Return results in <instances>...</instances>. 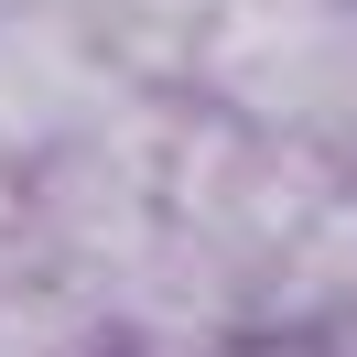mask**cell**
I'll list each match as a JSON object with an SVG mask.
<instances>
[{
  "label": "cell",
  "mask_w": 357,
  "mask_h": 357,
  "mask_svg": "<svg viewBox=\"0 0 357 357\" xmlns=\"http://www.w3.org/2000/svg\"><path fill=\"white\" fill-rule=\"evenodd\" d=\"M162 141H174V87H141L130 109L76 130L66 152L22 162L11 271H44V282L98 303L130 260H152V238H162Z\"/></svg>",
  "instance_id": "1"
},
{
  "label": "cell",
  "mask_w": 357,
  "mask_h": 357,
  "mask_svg": "<svg viewBox=\"0 0 357 357\" xmlns=\"http://www.w3.org/2000/svg\"><path fill=\"white\" fill-rule=\"evenodd\" d=\"M184 98L357 162V0H206Z\"/></svg>",
  "instance_id": "2"
},
{
  "label": "cell",
  "mask_w": 357,
  "mask_h": 357,
  "mask_svg": "<svg viewBox=\"0 0 357 357\" xmlns=\"http://www.w3.org/2000/svg\"><path fill=\"white\" fill-rule=\"evenodd\" d=\"M347 184V162L314 152V141H282V130H249L227 109H195L174 87V141H162V227H174L195 260H217L227 282H260L271 249L314 217V206Z\"/></svg>",
  "instance_id": "3"
},
{
  "label": "cell",
  "mask_w": 357,
  "mask_h": 357,
  "mask_svg": "<svg viewBox=\"0 0 357 357\" xmlns=\"http://www.w3.org/2000/svg\"><path fill=\"white\" fill-rule=\"evenodd\" d=\"M141 76L109 54V33L66 0H0V162L66 152L76 130H98L109 109H130Z\"/></svg>",
  "instance_id": "4"
},
{
  "label": "cell",
  "mask_w": 357,
  "mask_h": 357,
  "mask_svg": "<svg viewBox=\"0 0 357 357\" xmlns=\"http://www.w3.org/2000/svg\"><path fill=\"white\" fill-rule=\"evenodd\" d=\"M98 325H109V357H217L227 335L249 325V292L162 227L152 260H130L98 292Z\"/></svg>",
  "instance_id": "5"
},
{
  "label": "cell",
  "mask_w": 357,
  "mask_h": 357,
  "mask_svg": "<svg viewBox=\"0 0 357 357\" xmlns=\"http://www.w3.org/2000/svg\"><path fill=\"white\" fill-rule=\"evenodd\" d=\"M249 325L271 335H314L325 347L335 325H357V174L271 249V271L249 282Z\"/></svg>",
  "instance_id": "6"
},
{
  "label": "cell",
  "mask_w": 357,
  "mask_h": 357,
  "mask_svg": "<svg viewBox=\"0 0 357 357\" xmlns=\"http://www.w3.org/2000/svg\"><path fill=\"white\" fill-rule=\"evenodd\" d=\"M0 357H109V325L44 271H0Z\"/></svg>",
  "instance_id": "7"
},
{
  "label": "cell",
  "mask_w": 357,
  "mask_h": 357,
  "mask_svg": "<svg viewBox=\"0 0 357 357\" xmlns=\"http://www.w3.org/2000/svg\"><path fill=\"white\" fill-rule=\"evenodd\" d=\"M66 11H87V22L109 33V54L141 87H184V54H195L206 0H66Z\"/></svg>",
  "instance_id": "8"
},
{
  "label": "cell",
  "mask_w": 357,
  "mask_h": 357,
  "mask_svg": "<svg viewBox=\"0 0 357 357\" xmlns=\"http://www.w3.org/2000/svg\"><path fill=\"white\" fill-rule=\"evenodd\" d=\"M217 357H325V347H314V335H271V325H238Z\"/></svg>",
  "instance_id": "9"
},
{
  "label": "cell",
  "mask_w": 357,
  "mask_h": 357,
  "mask_svg": "<svg viewBox=\"0 0 357 357\" xmlns=\"http://www.w3.org/2000/svg\"><path fill=\"white\" fill-rule=\"evenodd\" d=\"M11 238H22V174L0 162V271H11Z\"/></svg>",
  "instance_id": "10"
},
{
  "label": "cell",
  "mask_w": 357,
  "mask_h": 357,
  "mask_svg": "<svg viewBox=\"0 0 357 357\" xmlns=\"http://www.w3.org/2000/svg\"><path fill=\"white\" fill-rule=\"evenodd\" d=\"M325 357H357V325H335V335H325Z\"/></svg>",
  "instance_id": "11"
},
{
  "label": "cell",
  "mask_w": 357,
  "mask_h": 357,
  "mask_svg": "<svg viewBox=\"0 0 357 357\" xmlns=\"http://www.w3.org/2000/svg\"><path fill=\"white\" fill-rule=\"evenodd\" d=\"M347 174H357V162H347Z\"/></svg>",
  "instance_id": "12"
}]
</instances>
